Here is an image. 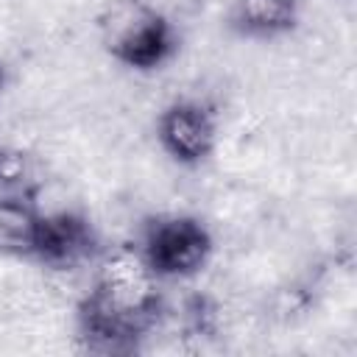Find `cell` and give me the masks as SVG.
<instances>
[{
	"instance_id": "obj_4",
	"label": "cell",
	"mask_w": 357,
	"mask_h": 357,
	"mask_svg": "<svg viewBox=\"0 0 357 357\" xmlns=\"http://www.w3.org/2000/svg\"><path fill=\"white\" fill-rule=\"evenodd\" d=\"M156 139L176 165L198 167L218 148V117L201 100H173L156 120Z\"/></svg>"
},
{
	"instance_id": "obj_7",
	"label": "cell",
	"mask_w": 357,
	"mask_h": 357,
	"mask_svg": "<svg viewBox=\"0 0 357 357\" xmlns=\"http://www.w3.org/2000/svg\"><path fill=\"white\" fill-rule=\"evenodd\" d=\"M39 209L22 195L0 198V257L31 259L39 226Z\"/></svg>"
},
{
	"instance_id": "obj_6",
	"label": "cell",
	"mask_w": 357,
	"mask_h": 357,
	"mask_svg": "<svg viewBox=\"0 0 357 357\" xmlns=\"http://www.w3.org/2000/svg\"><path fill=\"white\" fill-rule=\"evenodd\" d=\"M298 0H231L226 11V28L243 39H279L298 28Z\"/></svg>"
},
{
	"instance_id": "obj_2",
	"label": "cell",
	"mask_w": 357,
	"mask_h": 357,
	"mask_svg": "<svg viewBox=\"0 0 357 357\" xmlns=\"http://www.w3.org/2000/svg\"><path fill=\"white\" fill-rule=\"evenodd\" d=\"M98 28L103 50L128 70H159L178 50V28L153 0H114Z\"/></svg>"
},
{
	"instance_id": "obj_9",
	"label": "cell",
	"mask_w": 357,
	"mask_h": 357,
	"mask_svg": "<svg viewBox=\"0 0 357 357\" xmlns=\"http://www.w3.org/2000/svg\"><path fill=\"white\" fill-rule=\"evenodd\" d=\"M6 78H8V73H6V64L0 61V95H3V89H6Z\"/></svg>"
},
{
	"instance_id": "obj_8",
	"label": "cell",
	"mask_w": 357,
	"mask_h": 357,
	"mask_svg": "<svg viewBox=\"0 0 357 357\" xmlns=\"http://www.w3.org/2000/svg\"><path fill=\"white\" fill-rule=\"evenodd\" d=\"M31 176V159L25 151L0 145V184L3 187H22Z\"/></svg>"
},
{
	"instance_id": "obj_3",
	"label": "cell",
	"mask_w": 357,
	"mask_h": 357,
	"mask_svg": "<svg viewBox=\"0 0 357 357\" xmlns=\"http://www.w3.org/2000/svg\"><path fill=\"white\" fill-rule=\"evenodd\" d=\"M137 248L159 279H187L204 271L215 240L195 215H159L148 220Z\"/></svg>"
},
{
	"instance_id": "obj_5",
	"label": "cell",
	"mask_w": 357,
	"mask_h": 357,
	"mask_svg": "<svg viewBox=\"0 0 357 357\" xmlns=\"http://www.w3.org/2000/svg\"><path fill=\"white\" fill-rule=\"evenodd\" d=\"M98 251V234L81 212H42L36 226L33 257L39 265L53 271H70L92 259Z\"/></svg>"
},
{
	"instance_id": "obj_1",
	"label": "cell",
	"mask_w": 357,
	"mask_h": 357,
	"mask_svg": "<svg viewBox=\"0 0 357 357\" xmlns=\"http://www.w3.org/2000/svg\"><path fill=\"white\" fill-rule=\"evenodd\" d=\"M159 282L137 245L106 254L75 307L81 343L98 354H134L165 315Z\"/></svg>"
}]
</instances>
